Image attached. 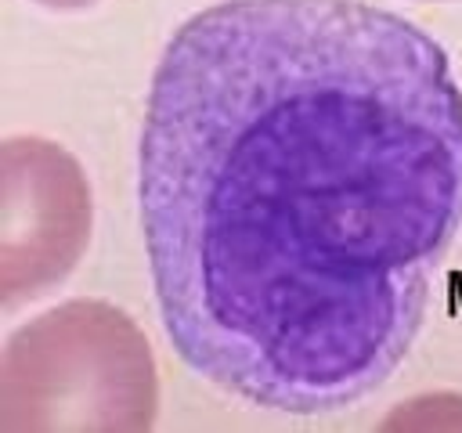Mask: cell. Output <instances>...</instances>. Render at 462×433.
Instances as JSON below:
<instances>
[{
    "label": "cell",
    "mask_w": 462,
    "mask_h": 433,
    "mask_svg": "<svg viewBox=\"0 0 462 433\" xmlns=\"http://www.w3.org/2000/svg\"><path fill=\"white\" fill-rule=\"evenodd\" d=\"M94 195L79 159L40 134L0 148V303L18 310L58 289L83 260Z\"/></svg>",
    "instance_id": "obj_3"
},
{
    "label": "cell",
    "mask_w": 462,
    "mask_h": 433,
    "mask_svg": "<svg viewBox=\"0 0 462 433\" xmlns=\"http://www.w3.org/2000/svg\"><path fill=\"white\" fill-rule=\"evenodd\" d=\"M137 213L177 357L325 415L408 357L462 231V83L368 0H220L162 47Z\"/></svg>",
    "instance_id": "obj_1"
},
{
    "label": "cell",
    "mask_w": 462,
    "mask_h": 433,
    "mask_svg": "<svg viewBox=\"0 0 462 433\" xmlns=\"http://www.w3.org/2000/svg\"><path fill=\"white\" fill-rule=\"evenodd\" d=\"M32 4H40L47 11H83V7H94L101 0H32Z\"/></svg>",
    "instance_id": "obj_4"
},
{
    "label": "cell",
    "mask_w": 462,
    "mask_h": 433,
    "mask_svg": "<svg viewBox=\"0 0 462 433\" xmlns=\"http://www.w3.org/2000/svg\"><path fill=\"white\" fill-rule=\"evenodd\" d=\"M422 4H448V0H422Z\"/></svg>",
    "instance_id": "obj_5"
},
{
    "label": "cell",
    "mask_w": 462,
    "mask_h": 433,
    "mask_svg": "<svg viewBox=\"0 0 462 433\" xmlns=\"http://www.w3.org/2000/svg\"><path fill=\"white\" fill-rule=\"evenodd\" d=\"M159 368L141 325L108 299H65L0 350V433H144Z\"/></svg>",
    "instance_id": "obj_2"
}]
</instances>
